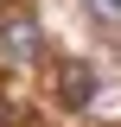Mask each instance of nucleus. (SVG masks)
<instances>
[{"mask_svg":"<svg viewBox=\"0 0 121 127\" xmlns=\"http://www.w3.org/2000/svg\"><path fill=\"white\" fill-rule=\"evenodd\" d=\"M0 45H6L13 64H32V57H38V26H32L26 13H6V19H0Z\"/></svg>","mask_w":121,"mask_h":127,"instance_id":"nucleus-1","label":"nucleus"},{"mask_svg":"<svg viewBox=\"0 0 121 127\" xmlns=\"http://www.w3.org/2000/svg\"><path fill=\"white\" fill-rule=\"evenodd\" d=\"M89 95H96V76H89V64H64L58 102H64V108H89Z\"/></svg>","mask_w":121,"mask_h":127,"instance_id":"nucleus-2","label":"nucleus"},{"mask_svg":"<svg viewBox=\"0 0 121 127\" xmlns=\"http://www.w3.org/2000/svg\"><path fill=\"white\" fill-rule=\"evenodd\" d=\"M89 13L96 19H121V0H89Z\"/></svg>","mask_w":121,"mask_h":127,"instance_id":"nucleus-3","label":"nucleus"}]
</instances>
